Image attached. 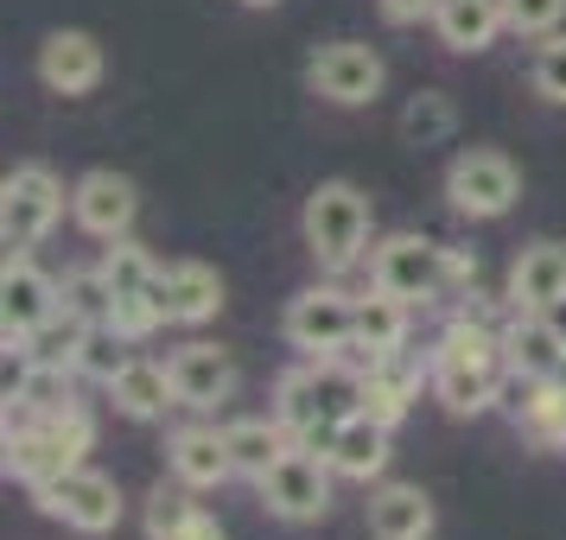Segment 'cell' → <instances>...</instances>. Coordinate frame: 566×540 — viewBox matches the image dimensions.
Returning a JSON list of instances; mask_svg holds the SVG:
<instances>
[{"label":"cell","mask_w":566,"mask_h":540,"mask_svg":"<svg viewBox=\"0 0 566 540\" xmlns=\"http://www.w3.org/2000/svg\"><path fill=\"white\" fill-rule=\"evenodd\" d=\"M363 388H369V369H350L344 357H312L306 369L281 375V420L293 426V438L306 452H332V433L363 413Z\"/></svg>","instance_id":"cell-1"},{"label":"cell","mask_w":566,"mask_h":540,"mask_svg":"<svg viewBox=\"0 0 566 540\" xmlns=\"http://www.w3.org/2000/svg\"><path fill=\"white\" fill-rule=\"evenodd\" d=\"M90 445H96V426L83 407L45 413V420H7V477L27 489H45L52 477L77 470Z\"/></svg>","instance_id":"cell-2"},{"label":"cell","mask_w":566,"mask_h":540,"mask_svg":"<svg viewBox=\"0 0 566 540\" xmlns=\"http://www.w3.org/2000/svg\"><path fill=\"white\" fill-rule=\"evenodd\" d=\"M300 230H306V248L318 267L344 274L350 261H363V242H369V191L350 179H325L312 184L306 210H300Z\"/></svg>","instance_id":"cell-3"},{"label":"cell","mask_w":566,"mask_h":540,"mask_svg":"<svg viewBox=\"0 0 566 540\" xmlns=\"http://www.w3.org/2000/svg\"><path fill=\"white\" fill-rule=\"evenodd\" d=\"M57 216H64V184L45 166H13L0 184V248L7 255L39 248L57 230Z\"/></svg>","instance_id":"cell-4"},{"label":"cell","mask_w":566,"mask_h":540,"mask_svg":"<svg viewBox=\"0 0 566 540\" xmlns=\"http://www.w3.org/2000/svg\"><path fill=\"white\" fill-rule=\"evenodd\" d=\"M446 198L459 216L471 223H496V216H510L515 198H522V172H515L510 153H496V147H471L446 166Z\"/></svg>","instance_id":"cell-5"},{"label":"cell","mask_w":566,"mask_h":540,"mask_svg":"<svg viewBox=\"0 0 566 540\" xmlns=\"http://www.w3.org/2000/svg\"><path fill=\"white\" fill-rule=\"evenodd\" d=\"M388 83V64L376 45H363V39H332V45H318L306 64V89L318 96V103L332 108H363L376 103Z\"/></svg>","instance_id":"cell-6"},{"label":"cell","mask_w":566,"mask_h":540,"mask_svg":"<svg viewBox=\"0 0 566 540\" xmlns=\"http://www.w3.org/2000/svg\"><path fill=\"white\" fill-rule=\"evenodd\" d=\"M446 255L452 248H439L433 235H382L376 248H369V286H382L395 299H439L446 293Z\"/></svg>","instance_id":"cell-7"},{"label":"cell","mask_w":566,"mask_h":540,"mask_svg":"<svg viewBox=\"0 0 566 540\" xmlns=\"http://www.w3.org/2000/svg\"><path fill=\"white\" fill-rule=\"evenodd\" d=\"M281 331H286V343L306 350V357H337V350L357 343V299L337 293V286H306V293L286 299Z\"/></svg>","instance_id":"cell-8"},{"label":"cell","mask_w":566,"mask_h":540,"mask_svg":"<svg viewBox=\"0 0 566 540\" xmlns=\"http://www.w3.org/2000/svg\"><path fill=\"white\" fill-rule=\"evenodd\" d=\"M261 502H268V515H281V521H318V515L332 509V458L293 445L261 477Z\"/></svg>","instance_id":"cell-9"},{"label":"cell","mask_w":566,"mask_h":540,"mask_svg":"<svg viewBox=\"0 0 566 540\" xmlns=\"http://www.w3.org/2000/svg\"><path fill=\"white\" fill-rule=\"evenodd\" d=\"M39 496V509L52 515V521H64V528H77V534H108L115 521H122V489H115V477H103V470H64V477H52L45 489H32Z\"/></svg>","instance_id":"cell-10"},{"label":"cell","mask_w":566,"mask_h":540,"mask_svg":"<svg viewBox=\"0 0 566 540\" xmlns=\"http://www.w3.org/2000/svg\"><path fill=\"white\" fill-rule=\"evenodd\" d=\"M71 216H77L83 235H96V242H122L134 230V216H140V191L134 179L122 172H83L71 184Z\"/></svg>","instance_id":"cell-11"},{"label":"cell","mask_w":566,"mask_h":540,"mask_svg":"<svg viewBox=\"0 0 566 540\" xmlns=\"http://www.w3.org/2000/svg\"><path fill=\"white\" fill-rule=\"evenodd\" d=\"M64 306V286L45 280L27 255H7V274H0V325H7V350L32 337L52 311Z\"/></svg>","instance_id":"cell-12"},{"label":"cell","mask_w":566,"mask_h":540,"mask_svg":"<svg viewBox=\"0 0 566 540\" xmlns=\"http://www.w3.org/2000/svg\"><path fill=\"white\" fill-rule=\"evenodd\" d=\"M154 306L166 311V325H210L223 311V274L205 261H172L154 280Z\"/></svg>","instance_id":"cell-13"},{"label":"cell","mask_w":566,"mask_h":540,"mask_svg":"<svg viewBox=\"0 0 566 540\" xmlns=\"http://www.w3.org/2000/svg\"><path fill=\"white\" fill-rule=\"evenodd\" d=\"M103 71H108L103 45L77 27L52 32V39L39 45V83H45L52 96H90V89L103 83Z\"/></svg>","instance_id":"cell-14"},{"label":"cell","mask_w":566,"mask_h":540,"mask_svg":"<svg viewBox=\"0 0 566 540\" xmlns=\"http://www.w3.org/2000/svg\"><path fill=\"white\" fill-rule=\"evenodd\" d=\"M503 357H510V369L528 375V382H560L566 331L547 318V311H515L510 325H503Z\"/></svg>","instance_id":"cell-15"},{"label":"cell","mask_w":566,"mask_h":540,"mask_svg":"<svg viewBox=\"0 0 566 540\" xmlns=\"http://www.w3.org/2000/svg\"><path fill=\"white\" fill-rule=\"evenodd\" d=\"M420 382H433V357L413 362L408 350H388V357L369 362V388H363V413L382 420V426H401L408 407L420 401Z\"/></svg>","instance_id":"cell-16"},{"label":"cell","mask_w":566,"mask_h":540,"mask_svg":"<svg viewBox=\"0 0 566 540\" xmlns=\"http://www.w3.org/2000/svg\"><path fill=\"white\" fill-rule=\"evenodd\" d=\"M166 369H172V388H179V407L205 413V407H223L235 394V362H230V350H217V343H185Z\"/></svg>","instance_id":"cell-17"},{"label":"cell","mask_w":566,"mask_h":540,"mask_svg":"<svg viewBox=\"0 0 566 540\" xmlns=\"http://www.w3.org/2000/svg\"><path fill=\"white\" fill-rule=\"evenodd\" d=\"M566 299V242H528L510 267L515 311H554Z\"/></svg>","instance_id":"cell-18"},{"label":"cell","mask_w":566,"mask_h":540,"mask_svg":"<svg viewBox=\"0 0 566 540\" xmlns=\"http://www.w3.org/2000/svg\"><path fill=\"white\" fill-rule=\"evenodd\" d=\"M363 515L376 540H433V496L420 484H376Z\"/></svg>","instance_id":"cell-19"},{"label":"cell","mask_w":566,"mask_h":540,"mask_svg":"<svg viewBox=\"0 0 566 540\" xmlns=\"http://www.w3.org/2000/svg\"><path fill=\"white\" fill-rule=\"evenodd\" d=\"M166 464H172V477L191 484V489H217V484H230V477H235L230 438L217 433V426H185V433H172Z\"/></svg>","instance_id":"cell-20"},{"label":"cell","mask_w":566,"mask_h":540,"mask_svg":"<svg viewBox=\"0 0 566 540\" xmlns=\"http://www.w3.org/2000/svg\"><path fill=\"white\" fill-rule=\"evenodd\" d=\"M388 433H395V426L369 420V413H350V420L332 433V452H325V458H332L337 477L369 484V477H382V470H388Z\"/></svg>","instance_id":"cell-21"},{"label":"cell","mask_w":566,"mask_h":540,"mask_svg":"<svg viewBox=\"0 0 566 540\" xmlns=\"http://www.w3.org/2000/svg\"><path fill=\"white\" fill-rule=\"evenodd\" d=\"M108 401L122 420H159L166 407H179V388H172V369L147 357H128V369L108 382Z\"/></svg>","instance_id":"cell-22"},{"label":"cell","mask_w":566,"mask_h":540,"mask_svg":"<svg viewBox=\"0 0 566 540\" xmlns=\"http://www.w3.org/2000/svg\"><path fill=\"white\" fill-rule=\"evenodd\" d=\"M433 32H439V45L446 52H490L496 45V32H510L503 27V0H439V13H433Z\"/></svg>","instance_id":"cell-23"},{"label":"cell","mask_w":566,"mask_h":540,"mask_svg":"<svg viewBox=\"0 0 566 540\" xmlns=\"http://www.w3.org/2000/svg\"><path fill=\"white\" fill-rule=\"evenodd\" d=\"M223 438H230L235 477H255V484L286 458V452H293V445H300L281 413H274V420H235V426H223Z\"/></svg>","instance_id":"cell-24"},{"label":"cell","mask_w":566,"mask_h":540,"mask_svg":"<svg viewBox=\"0 0 566 540\" xmlns=\"http://www.w3.org/2000/svg\"><path fill=\"white\" fill-rule=\"evenodd\" d=\"M147 540H223V528L191 502V484H159L147 496Z\"/></svg>","instance_id":"cell-25"},{"label":"cell","mask_w":566,"mask_h":540,"mask_svg":"<svg viewBox=\"0 0 566 540\" xmlns=\"http://www.w3.org/2000/svg\"><path fill=\"white\" fill-rule=\"evenodd\" d=\"M401 343H408V299L369 286L357 299V343H350V350H363V357L376 362V357H388V350H401Z\"/></svg>","instance_id":"cell-26"},{"label":"cell","mask_w":566,"mask_h":540,"mask_svg":"<svg viewBox=\"0 0 566 540\" xmlns=\"http://www.w3.org/2000/svg\"><path fill=\"white\" fill-rule=\"evenodd\" d=\"M90 331H96V325H90L83 311L57 306L32 337H20V357H27V362H45V369H77V357H83V343H90Z\"/></svg>","instance_id":"cell-27"},{"label":"cell","mask_w":566,"mask_h":540,"mask_svg":"<svg viewBox=\"0 0 566 540\" xmlns=\"http://www.w3.org/2000/svg\"><path fill=\"white\" fill-rule=\"evenodd\" d=\"M395 128H401V140L420 147V153H427V147H446V140L459 134V103H452L446 89H420V96H408V108H401Z\"/></svg>","instance_id":"cell-28"},{"label":"cell","mask_w":566,"mask_h":540,"mask_svg":"<svg viewBox=\"0 0 566 540\" xmlns=\"http://www.w3.org/2000/svg\"><path fill=\"white\" fill-rule=\"evenodd\" d=\"M103 274H108V286H115V299H154V280H159V261L140 248V242H115L103 255Z\"/></svg>","instance_id":"cell-29"},{"label":"cell","mask_w":566,"mask_h":540,"mask_svg":"<svg viewBox=\"0 0 566 540\" xmlns=\"http://www.w3.org/2000/svg\"><path fill=\"white\" fill-rule=\"evenodd\" d=\"M128 369V337L115 331V325H96L90 331V343H83V357H77V375H90V382H115Z\"/></svg>","instance_id":"cell-30"},{"label":"cell","mask_w":566,"mask_h":540,"mask_svg":"<svg viewBox=\"0 0 566 540\" xmlns=\"http://www.w3.org/2000/svg\"><path fill=\"white\" fill-rule=\"evenodd\" d=\"M64 306L83 311L90 325H108V311H115V286H108L103 267H77V274L64 280Z\"/></svg>","instance_id":"cell-31"},{"label":"cell","mask_w":566,"mask_h":540,"mask_svg":"<svg viewBox=\"0 0 566 540\" xmlns=\"http://www.w3.org/2000/svg\"><path fill=\"white\" fill-rule=\"evenodd\" d=\"M541 103H560L566 108V32H547L535 45V71H528Z\"/></svg>","instance_id":"cell-32"},{"label":"cell","mask_w":566,"mask_h":540,"mask_svg":"<svg viewBox=\"0 0 566 540\" xmlns=\"http://www.w3.org/2000/svg\"><path fill=\"white\" fill-rule=\"evenodd\" d=\"M566 20V0H503V27L515 39H547V32H560Z\"/></svg>","instance_id":"cell-33"},{"label":"cell","mask_w":566,"mask_h":540,"mask_svg":"<svg viewBox=\"0 0 566 540\" xmlns=\"http://www.w3.org/2000/svg\"><path fill=\"white\" fill-rule=\"evenodd\" d=\"M108 325H115V331L128 337V343H140V337H154L159 325H166V311H159L154 299H115Z\"/></svg>","instance_id":"cell-34"},{"label":"cell","mask_w":566,"mask_h":540,"mask_svg":"<svg viewBox=\"0 0 566 540\" xmlns=\"http://www.w3.org/2000/svg\"><path fill=\"white\" fill-rule=\"evenodd\" d=\"M376 7H382L388 27H420V20H433L439 13V0H376Z\"/></svg>","instance_id":"cell-35"},{"label":"cell","mask_w":566,"mask_h":540,"mask_svg":"<svg viewBox=\"0 0 566 540\" xmlns=\"http://www.w3.org/2000/svg\"><path fill=\"white\" fill-rule=\"evenodd\" d=\"M547 318H554V325H560V331H566V299H560V306H554V311H547Z\"/></svg>","instance_id":"cell-36"},{"label":"cell","mask_w":566,"mask_h":540,"mask_svg":"<svg viewBox=\"0 0 566 540\" xmlns=\"http://www.w3.org/2000/svg\"><path fill=\"white\" fill-rule=\"evenodd\" d=\"M242 7H281V0H242Z\"/></svg>","instance_id":"cell-37"}]
</instances>
